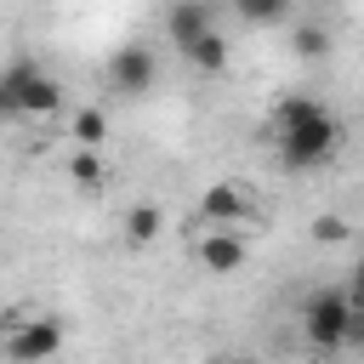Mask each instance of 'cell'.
<instances>
[{"instance_id": "1", "label": "cell", "mask_w": 364, "mask_h": 364, "mask_svg": "<svg viewBox=\"0 0 364 364\" xmlns=\"http://www.w3.org/2000/svg\"><path fill=\"white\" fill-rule=\"evenodd\" d=\"M273 148L290 171H318L341 148V119L318 97H284L273 108Z\"/></svg>"}, {"instance_id": "2", "label": "cell", "mask_w": 364, "mask_h": 364, "mask_svg": "<svg viewBox=\"0 0 364 364\" xmlns=\"http://www.w3.org/2000/svg\"><path fill=\"white\" fill-rule=\"evenodd\" d=\"M63 108V85L57 74L34 68V63H11L0 74V114H28V119H51Z\"/></svg>"}, {"instance_id": "3", "label": "cell", "mask_w": 364, "mask_h": 364, "mask_svg": "<svg viewBox=\"0 0 364 364\" xmlns=\"http://www.w3.org/2000/svg\"><path fill=\"white\" fill-rule=\"evenodd\" d=\"M358 313V290H336V284H324V290H313L307 301H301V336L318 347V353H336L341 347V336H347V318Z\"/></svg>"}, {"instance_id": "4", "label": "cell", "mask_w": 364, "mask_h": 364, "mask_svg": "<svg viewBox=\"0 0 364 364\" xmlns=\"http://www.w3.org/2000/svg\"><path fill=\"white\" fill-rule=\"evenodd\" d=\"M57 353H63V318H51V313L6 318V364H51Z\"/></svg>"}, {"instance_id": "5", "label": "cell", "mask_w": 364, "mask_h": 364, "mask_svg": "<svg viewBox=\"0 0 364 364\" xmlns=\"http://www.w3.org/2000/svg\"><path fill=\"white\" fill-rule=\"evenodd\" d=\"M154 80H159V57L148 46H119L108 57V85L119 97H142V91H154Z\"/></svg>"}, {"instance_id": "6", "label": "cell", "mask_w": 364, "mask_h": 364, "mask_svg": "<svg viewBox=\"0 0 364 364\" xmlns=\"http://www.w3.org/2000/svg\"><path fill=\"white\" fill-rule=\"evenodd\" d=\"M250 210H256V199H250L245 182H210L205 199H199V216L210 228H239V222H250Z\"/></svg>"}, {"instance_id": "7", "label": "cell", "mask_w": 364, "mask_h": 364, "mask_svg": "<svg viewBox=\"0 0 364 364\" xmlns=\"http://www.w3.org/2000/svg\"><path fill=\"white\" fill-rule=\"evenodd\" d=\"M199 267L216 273V279L239 273V267H245V239H239V228H210V233L199 239Z\"/></svg>"}, {"instance_id": "8", "label": "cell", "mask_w": 364, "mask_h": 364, "mask_svg": "<svg viewBox=\"0 0 364 364\" xmlns=\"http://www.w3.org/2000/svg\"><path fill=\"white\" fill-rule=\"evenodd\" d=\"M205 28H216V17H210V6H205V0H176V6L165 11V34H171L176 46L199 40Z\"/></svg>"}, {"instance_id": "9", "label": "cell", "mask_w": 364, "mask_h": 364, "mask_svg": "<svg viewBox=\"0 0 364 364\" xmlns=\"http://www.w3.org/2000/svg\"><path fill=\"white\" fill-rule=\"evenodd\" d=\"M182 57H188L199 74H222V68H228V40H222L216 28H205L199 40H188V46H182Z\"/></svg>"}, {"instance_id": "10", "label": "cell", "mask_w": 364, "mask_h": 364, "mask_svg": "<svg viewBox=\"0 0 364 364\" xmlns=\"http://www.w3.org/2000/svg\"><path fill=\"white\" fill-rule=\"evenodd\" d=\"M68 176H74V188H80V193H97V188L108 182V165L97 159V148H74V159H68Z\"/></svg>"}, {"instance_id": "11", "label": "cell", "mask_w": 364, "mask_h": 364, "mask_svg": "<svg viewBox=\"0 0 364 364\" xmlns=\"http://www.w3.org/2000/svg\"><path fill=\"white\" fill-rule=\"evenodd\" d=\"M245 23H256V28H273V23H284L290 11H296V0H228Z\"/></svg>"}, {"instance_id": "12", "label": "cell", "mask_w": 364, "mask_h": 364, "mask_svg": "<svg viewBox=\"0 0 364 364\" xmlns=\"http://www.w3.org/2000/svg\"><path fill=\"white\" fill-rule=\"evenodd\" d=\"M68 131H74L80 148H102V142H108V114H102V108H80Z\"/></svg>"}, {"instance_id": "13", "label": "cell", "mask_w": 364, "mask_h": 364, "mask_svg": "<svg viewBox=\"0 0 364 364\" xmlns=\"http://www.w3.org/2000/svg\"><path fill=\"white\" fill-rule=\"evenodd\" d=\"M159 228H165L159 205H131V216H125V233H131V245H148V239H159Z\"/></svg>"}, {"instance_id": "14", "label": "cell", "mask_w": 364, "mask_h": 364, "mask_svg": "<svg viewBox=\"0 0 364 364\" xmlns=\"http://www.w3.org/2000/svg\"><path fill=\"white\" fill-rule=\"evenodd\" d=\"M313 239H318V245H347V239H353V228H347V216L324 210V216H313Z\"/></svg>"}, {"instance_id": "15", "label": "cell", "mask_w": 364, "mask_h": 364, "mask_svg": "<svg viewBox=\"0 0 364 364\" xmlns=\"http://www.w3.org/2000/svg\"><path fill=\"white\" fill-rule=\"evenodd\" d=\"M324 51H330V34L313 28V23H301L296 28V57H324Z\"/></svg>"}, {"instance_id": "16", "label": "cell", "mask_w": 364, "mask_h": 364, "mask_svg": "<svg viewBox=\"0 0 364 364\" xmlns=\"http://www.w3.org/2000/svg\"><path fill=\"white\" fill-rule=\"evenodd\" d=\"M222 364H250V358H222Z\"/></svg>"}]
</instances>
